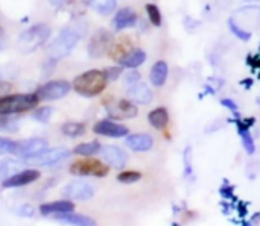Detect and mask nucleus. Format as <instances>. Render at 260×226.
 Returning <instances> with one entry per match:
<instances>
[{
  "instance_id": "12",
  "label": "nucleus",
  "mask_w": 260,
  "mask_h": 226,
  "mask_svg": "<svg viewBox=\"0 0 260 226\" xmlns=\"http://www.w3.org/2000/svg\"><path fill=\"white\" fill-rule=\"evenodd\" d=\"M101 155L102 160L113 169H122L128 161V155L125 154V150L117 146H104L101 149Z\"/></svg>"
},
{
  "instance_id": "24",
  "label": "nucleus",
  "mask_w": 260,
  "mask_h": 226,
  "mask_svg": "<svg viewBox=\"0 0 260 226\" xmlns=\"http://www.w3.org/2000/svg\"><path fill=\"white\" fill-rule=\"evenodd\" d=\"M90 9L101 15H110L116 9V0H87Z\"/></svg>"
},
{
  "instance_id": "16",
  "label": "nucleus",
  "mask_w": 260,
  "mask_h": 226,
  "mask_svg": "<svg viewBox=\"0 0 260 226\" xmlns=\"http://www.w3.org/2000/svg\"><path fill=\"white\" fill-rule=\"evenodd\" d=\"M126 93H128V97L131 100H134L136 103H140V105H148L154 99L151 88L143 82H136V84L129 85Z\"/></svg>"
},
{
  "instance_id": "34",
  "label": "nucleus",
  "mask_w": 260,
  "mask_h": 226,
  "mask_svg": "<svg viewBox=\"0 0 260 226\" xmlns=\"http://www.w3.org/2000/svg\"><path fill=\"white\" fill-rule=\"evenodd\" d=\"M123 67L120 65V67H110V68H105L104 71H105V74H107V79H108V82H114V81H117L119 79V76L122 74V70Z\"/></svg>"
},
{
  "instance_id": "33",
  "label": "nucleus",
  "mask_w": 260,
  "mask_h": 226,
  "mask_svg": "<svg viewBox=\"0 0 260 226\" xmlns=\"http://www.w3.org/2000/svg\"><path fill=\"white\" fill-rule=\"evenodd\" d=\"M15 150H17V141H11L8 138H0V152L3 155L9 154V155H15Z\"/></svg>"
},
{
  "instance_id": "35",
  "label": "nucleus",
  "mask_w": 260,
  "mask_h": 226,
  "mask_svg": "<svg viewBox=\"0 0 260 226\" xmlns=\"http://www.w3.org/2000/svg\"><path fill=\"white\" fill-rule=\"evenodd\" d=\"M139 79H140V73L136 71V70H131V71L126 73V76H125V82H126L128 85H133V84L139 82Z\"/></svg>"
},
{
  "instance_id": "17",
  "label": "nucleus",
  "mask_w": 260,
  "mask_h": 226,
  "mask_svg": "<svg viewBox=\"0 0 260 226\" xmlns=\"http://www.w3.org/2000/svg\"><path fill=\"white\" fill-rule=\"evenodd\" d=\"M125 144L134 152H146L154 146V138L149 134H134L126 138Z\"/></svg>"
},
{
  "instance_id": "31",
  "label": "nucleus",
  "mask_w": 260,
  "mask_h": 226,
  "mask_svg": "<svg viewBox=\"0 0 260 226\" xmlns=\"http://www.w3.org/2000/svg\"><path fill=\"white\" fill-rule=\"evenodd\" d=\"M142 179V173L140 172H133V170H128V172H122L117 175V181L122 182V184H134L137 181Z\"/></svg>"
},
{
  "instance_id": "26",
  "label": "nucleus",
  "mask_w": 260,
  "mask_h": 226,
  "mask_svg": "<svg viewBox=\"0 0 260 226\" xmlns=\"http://www.w3.org/2000/svg\"><path fill=\"white\" fill-rule=\"evenodd\" d=\"M61 132L67 137L76 138L85 134V125L79 122H67L61 126Z\"/></svg>"
},
{
  "instance_id": "30",
  "label": "nucleus",
  "mask_w": 260,
  "mask_h": 226,
  "mask_svg": "<svg viewBox=\"0 0 260 226\" xmlns=\"http://www.w3.org/2000/svg\"><path fill=\"white\" fill-rule=\"evenodd\" d=\"M145 9H146V14H148V17H149V21H151L154 26H161V14H160L158 6L154 5V3H149V5H146Z\"/></svg>"
},
{
  "instance_id": "36",
  "label": "nucleus",
  "mask_w": 260,
  "mask_h": 226,
  "mask_svg": "<svg viewBox=\"0 0 260 226\" xmlns=\"http://www.w3.org/2000/svg\"><path fill=\"white\" fill-rule=\"evenodd\" d=\"M225 108H229V109H232L233 112H235V116H236V119H239V116H238V106H236V103L233 102V100H230V99H222V102H221Z\"/></svg>"
},
{
  "instance_id": "19",
  "label": "nucleus",
  "mask_w": 260,
  "mask_h": 226,
  "mask_svg": "<svg viewBox=\"0 0 260 226\" xmlns=\"http://www.w3.org/2000/svg\"><path fill=\"white\" fill-rule=\"evenodd\" d=\"M136 23H137V15H136V12H134L131 8H123V9H120V11L116 14L114 20H113L114 29L119 30V32H120V30H125V29H128V27H133Z\"/></svg>"
},
{
  "instance_id": "15",
  "label": "nucleus",
  "mask_w": 260,
  "mask_h": 226,
  "mask_svg": "<svg viewBox=\"0 0 260 226\" xmlns=\"http://www.w3.org/2000/svg\"><path fill=\"white\" fill-rule=\"evenodd\" d=\"M236 125H238V132L242 138L244 149L247 150L248 155H253L256 152V143H254V138L250 132V128L254 125V119H248V120L236 119Z\"/></svg>"
},
{
  "instance_id": "3",
  "label": "nucleus",
  "mask_w": 260,
  "mask_h": 226,
  "mask_svg": "<svg viewBox=\"0 0 260 226\" xmlns=\"http://www.w3.org/2000/svg\"><path fill=\"white\" fill-rule=\"evenodd\" d=\"M49 36H50V27L44 23H38L21 32V35L18 36V47L24 53L34 52L35 49L43 46L49 40Z\"/></svg>"
},
{
  "instance_id": "5",
  "label": "nucleus",
  "mask_w": 260,
  "mask_h": 226,
  "mask_svg": "<svg viewBox=\"0 0 260 226\" xmlns=\"http://www.w3.org/2000/svg\"><path fill=\"white\" fill-rule=\"evenodd\" d=\"M110 172V166L104 164L99 160L93 158H85L73 163L70 166V173L75 176H96V178H104Z\"/></svg>"
},
{
  "instance_id": "18",
  "label": "nucleus",
  "mask_w": 260,
  "mask_h": 226,
  "mask_svg": "<svg viewBox=\"0 0 260 226\" xmlns=\"http://www.w3.org/2000/svg\"><path fill=\"white\" fill-rule=\"evenodd\" d=\"M75 210V204H72L70 199L66 201H53L49 204H43L40 207L41 216H53V214H61V213H69Z\"/></svg>"
},
{
  "instance_id": "23",
  "label": "nucleus",
  "mask_w": 260,
  "mask_h": 226,
  "mask_svg": "<svg viewBox=\"0 0 260 226\" xmlns=\"http://www.w3.org/2000/svg\"><path fill=\"white\" fill-rule=\"evenodd\" d=\"M148 120H149V123H151L152 128H155V129H165V128L168 126V122H169L168 109L163 108V106L155 108L154 111L149 112Z\"/></svg>"
},
{
  "instance_id": "21",
  "label": "nucleus",
  "mask_w": 260,
  "mask_h": 226,
  "mask_svg": "<svg viewBox=\"0 0 260 226\" xmlns=\"http://www.w3.org/2000/svg\"><path fill=\"white\" fill-rule=\"evenodd\" d=\"M168 71H169L168 64L165 61H157L151 70V76H149L151 84L154 87H163L168 79Z\"/></svg>"
},
{
  "instance_id": "9",
  "label": "nucleus",
  "mask_w": 260,
  "mask_h": 226,
  "mask_svg": "<svg viewBox=\"0 0 260 226\" xmlns=\"http://www.w3.org/2000/svg\"><path fill=\"white\" fill-rule=\"evenodd\" d=\"M93 187L84 181H73L62 189V196L70 201H88L93 198Z\"/></svg>"
},
{
  "instance_id": "7",
  "label": "nucleus",
  "mask_w": 260,
  "mask_h": 226,
  "mask_svg": "<svg viewBox=\"0 0 260 226\" xmlns=\"http://www.w3.org/2000/svg\"><path fill=\"white\" fill-rule=\"evenodd\" d=\"M70 84L67 81H52L40 87L35 93L40 100H56L69 94Z\"/></svg>"
},
{
  "instance_id": "11",
  "label": "nucleus",
  "mask_w": 260,
  "mask_h": 226,
  "mask_svg": "<svg viewBox=\"0 0 260 226\" xmlns=\"http://www.w3.org/2000/svg\"><path fill=\"white\" fill-rule=\"evenodd\" d=\"M70 154L72 152L67 147H55V149H47L43 154H40V155L27 160V161H30L34 164H38V166H53V164L69 158Z\"/></svg>"
},
{
  "instance_id": "28",
  "label": "nucleus",
  "mask_w": 260,
  "mask_h": 226,
  "mask_svg": "<svg viewBox=\"0 0 260 226\" xmlns=\"http://www.w3.org/2000/svg\"><path fill=\"white\" fill-rule=\"evenodd\" d=\"M229 29L232 30V33H235L239 40H244V41H248L250 38H251V32L250 30H247V29H244V27H241L233 18H230L229 20Z\"/></svg>"
},
{
  "instance_id": "32",
  "label": "nucleus",
  "mask_w": 260,
  "mask_h": 226,
  "mask_svg": "<svg viewBox=\"0 0 260 226\" xmlns=\"http://www.w3.org/2000/svg\"><path fill=\"white\" fill-rule=\"evenodd\" d=\"M52 108L50 106H41V108H38L35 112H34V119L37 120V122H40V123H47L49 122V119H50V116H52Z\"/></svg>"
},
{
  "instance_id": "8",
  "label": "nucleus",
  "mask_w": 260,
  "mask_h": 226,
  "mask_svg": "<svg viewBox=\"0 0 260 226\" xmlns=\"http://www.w3.org/2000/svg\"><path fill=\"white\" fill-rule=\"evenodd\" d=\"M47 150V141L44 138H29L24 141H17L15 157L23 160H30Z\"/></svg>"
},
{
  "instance_id": "13",
  "label": "nucleus",
  "mask_w": 260,
  "mask_h": 226,
  "mask_svg": "<svg viewBox=\"0 0 260 226\" xmlns=\"http://www.w3.org/2000/svg\"><path fill=\"white\" fill-rule=\"evenodd\" d=\"M93 131L98 135H104V137H111V138H120L128 135V128L123 125H119L116 122L111 120H101L93 126Z\"/></svg>"
},
{
  "instance_id": "38",
  "label": "nucleus",
  "mask_w": 260,
  "mask_h": 226,
  "mask_svg": "<svg viewBox=\"0 0 260 226\" xmlns=\"http://www.w3.org/2000/svg\"><path fill=\"white\" fill-rule=\"evenodd\" d=\"M18 213H20L21 216L32 217V216H34V208H32L30 205H24V207H21V208L18 210Z\"/></svg>"
},
{
  "instance_id": "4",
  "label": "nucleus",
  "mask_w": 260,
  "mask_h": 226,
  "mask_svg": "<svg viewBox=\"0 0 260 226\" xmlns=\"http://www.w3.org/2000/svg\"><path fill=\"white\" fill-rule=\"evenodd\" d=\"M40 102L37 93H27V94H14L2 97L0 100V114L14 116L18 112H24L37 106Z\"/></svg>"
},
{
  "instance_id": "1",
  "label": "nucleus",
  "mask_w": 260,
  "mask_h": 226,
  "mask_svg": "<svg viewBox=\"0 0 260 226\" xmlns=\"http://www.w3.org/2000/svg\"><path fill=\"white\" fill-rule=\"evenodd\" d=\"M107 84H108V79H107L105 71L88 70L79 74L73 81V90L84 97H94L105 90Z\"/></svg>"
},
{
  "instance_id": "25",
  "label": "nucleus",
  "mask_w": 260,
  "mask_h": 226,
  "mask_svg": "<svg viewBox=\"0 0 260 226\" xmlns=\"http://www.w3.org/2000/svg\"><path fill=\"white\" fill-rule=\"evenodd\" d=\"M21 167H23V163L18 161V160H12V158L3 160L2 164H0V175H2V179H6V178H9V176H12V175L18 173Z\"/></svg>"
},
{
  "instance_id": "14",
  "label": "nucleus",
  "mask_w": 260,
  "mask_h": 226,
  "mask_svg": "<svg viewBox=\"0 0 260 226\" xmlns=\"http://www.w3.org/2000/svg\"><path fill=\"white\" fill-rule=\"evenodd\" d=\"M40 178V172L34 170V169H27L23 172H18L6 179H3L2 185L3 189H15V187H23L27 184H32L34 181H37Z\"/></svg>"
},
{
  "instance_id": "40",
  "label": "nucleus",
  "mask_w": 260,
  "mask_h": 226,
  "mask_svg": "<svg viewBox=\"0 0 260 226\" xmlns=\"http://www.w3.org/2000/svg\"><path fill=\"white\" fill-rule=\"evenodd\" d=\"M64 2H66V0H49V3H50L52 6H55V8L61 6V5H62Z\"/></svg>"
},
{
  "instance_id": "22",
  "label": "nucleus",
  "mask_w": 260,
  "mask_h": 226,
  "mask_svg": "<svg viewBox=\"0 0 260 226\" xmlns=\"http://www.w3.org/2000/svg\"><path fill=\"white\" fill-rule=\"evenodd\" d=\"M55 219H59L62 222L72 223V225H81V226H93L96 225V220L88 217V216H82V214H75L73 211L69 213H61V214H55Z\"/></svg>"
},
{
  "instance_id": "29",
  "label": "nucleus",
  "mask_w": 260,
  "mask_h": 226,
  "mask_svg": "<svg viewBox=\"0 0 260 226\" xmlns=\"http://www.w3.org/2000/svg\"><path fill=\"white\" fill-rule=\"evenodd\" d=\"M128 46H129V44H128V43H125V41H123V43H117V44H114V46L110 49V52H108V53H110V56H111L114 61H120V59H122L128 52H129Z\"/></svg>"
},
{
  "instance_id": "6",
  "label": "nucleus",
  "mask_w": 260,
  "mask_h": 226,
  "mask_svg": "<svg viewBox=\"0 0 260 226\" xmlns=\"http://www.w3.org/2000/svg\"><path fill=\"white\" fill-rule=\"evenodd\" d=\"M113 47V33L107 29H99L94 32L88 43V55L91 58H101L110 52Z\"/></svg>"
},
{
  "instance_id": "2",
  "label": "nucleus",
  "mask_w": 260,
  "mask_h": 226,
  "mask_svg": "<svg viewBox=\"0 0 260 226\" xmlns=\"http://www.w3.org/2000/svg\"><path fill=\"white\" fill-rule=\"evenodd\" d=\"M79 41V32L70 26H66L64 29L59 30L58 36L52 41V44L47 47V55L49 58L59 61L66 56L70 55V52L75 49V46Z\"/></svg>"
},
{
  "instance_id": "37",
  "label": "nucleus",
  "mask_w": 260,
  "mask_h": 226,
  "mask_svg": "<svg viewBox=\"0 0 260 226\" xmlns=\"http://www.w3.org/2000/svg\"><path fill=\"white\" fill-rule=\"evenodd\" d=\"M219 193H221L224 198H229V199H232V198H233V187L224 185V187H221V189H219Z\"/></svg>"
},
{
  "instance_id": "39",
  "label": "nucleus",
  "mask_w": 260,
  "mask_h": 226,
  "mask_svg": "<svg viewBox=\"0 0 260 226\" xmlns=\"http://www.w3.org/2000/svg\"><path fill=\"white\" fill-rule=\"evenodd\" d=\"M238 211H239V216H241V217H245V216H247V204L239 202V205H238Z\"/></svg>"
},
{
  "instance_id": "27",
  "label": "nucleus",
  "mask_w": 260,
  "mask_h": 226,
  "mask_svg": "<svg viewBox=\"0 0 260 226\" xmlns=\"http://www.w3.org/2000/svg\"><path fill=\"white\" fill-rule=\"evenodd\" d=\"M102 146L98 143V141H90V143H82V144H78L75 149H73V154L75 155H81V157H91L98 152H101Z\"/></svg>"
},
{
  "instance_id": "10",
  "label": "nucleus",
  "mask_w": 260,
  "mask_h": 226,
  "mask_svg": "<svg viewBox=\"0 0 260 226\" xmlns=\"http://www.w3.org/2000/svg\"><path fill=\"white\" fill-rule=\"evenodd\" d=\"M137 106H134V103H131L129 100H116L111 102L107 106V114L110 116V119L114 120H128L137 116Z\"/></svg>"
},
{
  "instance_id": "20",
  "label": "nucleus",
  "mask_w": 260,
  "mask_h": 226,
  "mask_svg": "<svg viewBox=\"0 0 260 226\" xmlns=\"http://www.w3.org/2000/svg\"><path fill=\"white\" fill-rule=\"evenodd\" d=\"M145 61H146V53L140 49H133L119 61V64L122 67H126V68H137Z\"/></svg>"
}]
</instances>
